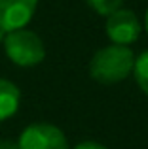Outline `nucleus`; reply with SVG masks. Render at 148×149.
I'll use <instances>...</instances> for the list:
<instances>
[{"label": "nucleus", "instance_id": "obj_9", "mask_svg": "<svg viewBox=\"0 0 148 149\" xmlns=\"http://www.w3.org/2000/svg\"><path fill=\"white\" fill-rule=\"evenodd\" d=\"M74 149H106V147L101 146V143H95V142H82V143H78Z\"/></svg>", "mask_w": 148, "mask_h": 149}, {"label": "nucleus", "instance_id": "obj_11", "mask_svg": "<svg viewBox=\"0 0 148 149\" xmlns=\"http://www.w3.org/2000/svg\"><path fill=\"white\" fill-rule=\"evenodd\" d=\"M6 34H8V32H6V30L2 29V26H0V42H4V38H6Z\"/></svg>", "mask_w": 148, "mask_h": 149}, {"label": "nucleus", "instance_id": "obj_8", "mask_svg": "<svg viewBox=\"0 0 148 149\" xmlns=\"http://www.w3.org/2000/svg\"><path fill=\"white\" fill-rule=\"evenodd\" d=\"M85 2H87L99 15H106L108 17L110 13H114L116 10L122 8L123 0H85Z\"/></svg>", "mask_w": 148, "mask_h": 149}, {"label": "nucleus", "instance_id": "obj_1", "mask_svg": "<svg viewBox=\"0 0 148 149\" xmlns=\"http://www.w3.org/2000/svg\"><path fill=\"white\" fill-rule=\"evenodd\" d=\"M135 66V55L127 45L112 44L99 49L89 62V74L99 83H118L123 81Z\"/></svg>", "mask_w": 148, "mask_h": 149}, {"label": "nucleus", "instance_id": "obj_5", "mask_svg": "<svg viewBox=\"0 0 148 149\" xmlns=\"http://www.w3.org/2000/svg\"><path fill=\"white\" fill-rule=\"evenodd\" d=\"M38 0H0V26L6 32L25 29L34 17Z\"/></svg>", "mask_w": 148, "mask_h": 149}, {"label": "nucleus", "instance_id": "obj_7", "mask_svg": "<svg viewBox=\"0 0 148 149\" xmlns=\"http://www.w3.org/2000/svg\"><path fill=\"white\" fill-rule=\"evenodd\" d=\"M133 72H135V79H137L139 87L148 96V51H144L139 58H135Z\"/></svg>", "mask_w": 148, "mask_h": 149}, {"label": "nucleus", "instance_id": "obj_12", "mask_svg": "<svg viewBox=\"0 0 148 149\" xmlns=\"http://www.w3.org/2000/svg\"><path fill=\"white\" fill-rule=\"evenodd\" d=\"M144 26H146V32H148V10H146V17H144Z\"/></svg>", "mask_w": 148, "mask_h": 149}, {"label": "nucleus", "instance_id": "obj_10", "mask_svg": "<svg viewBox=\"0 0 148 149\" xmlns=\"http://www.w3.org/2000/svg\"><path fill=\"white\" fill-rule=\"evenodd\" d=\"M0 149H19V146L13 140H0Z\"/></svg>", "mask_w": 148, "mask_h": 149}, {"label": "nucleus", "instance_id": "obj_3", "mask_svg": "<svg viewBox=\"0 0 148 149\" xmlns=\"http://www.w3.org/2000/svg\"><path fill=\"white\" fill-rule=\"evenodd\" d=\"M19 149H68L67 136L49 123L29 125L17 140Z\"/></svg>", "mask_w": 148, "mask_h": 149}, {"label": "nucleus", "instance_id": "obj_2", "mask_svg": "<svg viewBox=\"0 0 148 149\" xmlns=\"http://www.w3.org/2000/svg\"><path fill=\"white\" fill-rule=\"evenodd\" d=\"M2 44L8 58L13 64L23 66V68L40 64L46 57L44 42L40 40V36L36 32H32L29 29H17L8 32Z\"/></svg>", "mask_w": 148, "mask_h": 149}, {"label": "nucleus", "instance_id": "obj_4", "mask_svg": "<svg viewBox=\"0 0 148 149\" xmlns=\"http://www.w3.org/2000/svg\"><path fill=\"white\" fill-rule=\"evenodd\" d=\"M141 23L137 15L129 10H116L106 19V36L112 40V44L129 45L139 40L141 36Z\"/></svg>", "mask_w": 148, "mask_h": 149}, {"label": "nucleus", "instance_id": "obj_6", "mask_svg": "<svg viewBox=\"0 0 148 149\" xmlns=\"http://www.w3.org/2000/svg\"><path fill=\"white\" fill-rule=\"evenodd\" d=\"M19 102H21L19 87L10 79L0 77V121H6L15 115V111L19 109Z\"/></svg>", "mask_w": 148, "mask_h": 149}]
</instances>
